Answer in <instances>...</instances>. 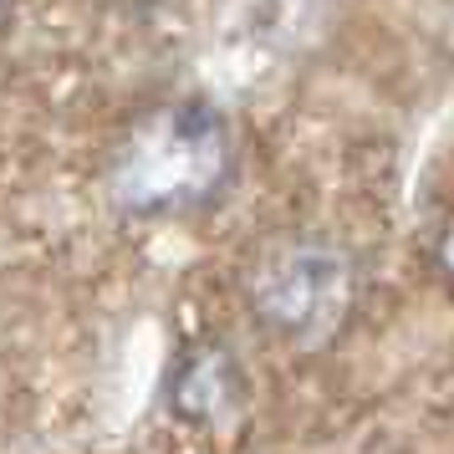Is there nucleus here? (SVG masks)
I'll return each mask as SVG.
<instances>
[{"instance_id": "1", "label": "nucleus", "mask_w": 454, "mask_h": 454, "mask_svg": "<svg viewBox=\"0 0 454 454\" xmlns=\"http://www.w3.org/2000/svg\"><path fill=\"white\" fill-rule=\"evenodd\" d=\"M235 179L230 118L205 98H168L128 123L107 168V194L123 215H194Z\"/></svg>"}, {"instance_id": "2", "label": "nucleus", "mask_w": 454, "mask_h": 454, "mask_svg": "<svg viewBox=\"0 0 454 454\" xmlns=\"http://www.w3.org/2000/svg\"><path fill=\"white\" fill-rule=\"evenodd\" d=\"M357 301L352 255L327 235H291L261 255L250 276V311L255 322L286 342L322 348L348 322Z\"/></svg>"}, {"instance_id": "3", "label": "nucleus", "mask_w": 454, "mask_h": 454, "mask_svg": "<svg viewBox=\"0 0 454 454\" xmlns=\"http://www.w3.org/2000/svg\"><path fill=\"white\" fill-rule=\"evenodd\" d=\"M246 398H250L246 363L225 337H194L168 357L164 409L174 419H184L194 429H215V424H230L246 409Z\"/></svg>"}, {"instance_id": "4", "label": "nucleus", "mask_w": 454, "mask_h": 454, "mask_svg": "<svg viewBox=\"0 0 454 454\" xmlns=\"http://www.w3.org/2000/svg\"><path fill=\"white\" fill-rule=\"evenodd\" d=\"M434 266H439L444 281H454V209L444 220V230H439V240H434Z\"/></svg>"}]
</instances>
